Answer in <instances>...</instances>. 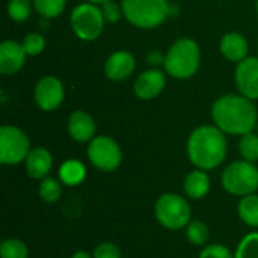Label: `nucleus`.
Wrapping results in <instances>:
<instances>
[{"label": "nucleus", "instance_id": "1", "mask_svg": "<svg viewBox=\"0 0 258 258\" xmlns=\"http://www.w3.org/2000/svg\"><path fill=\"white\" fill-rule=\"evenodd\" d=\"M212 118L215 125L228 135L242 136L258 124L257 109L252 100L236 94L222 95L213 103Z\"/></svg>", "mask_w": 258, "mask_h": 258}, {"label": "nucleus", "instance_id": "2", "mask_svg": "<svg viewBox=\"0 0 258 258\" xmlns=\"http://www.w3.org/2000/svg\"><path fill=\"white\" fill-rule=\"evenodd\" d=\"M189 160L203 171L218 168L227 156V139L216 125H201L187 139Z\"/></svg>", "mask_w": 258, "mask_h": 258}, {"label": "nucleus", "instance_id": "3", "mask_svg": "<svg viewBox=\"0 0 258 258\" xmlns=\"http://www.w3.org/2000/svg\"><path fill=\"white\" fill-rule=\"evenodd\" d=\"M201 51L198 44L190 38H181L172 44L165 57V70L174 79H189L198 68Z\"/></svg>", "mask_w": 258, "mask_h": 258}, {"label": "nucleus", "instance_id": "4", "mask_svg": "<svg viewBox=\"0 0 258 258\" xmlns=\"http://www.w3.org/2000/svg\"><path fill=\"white\" fill-rule=\"evenodd\" d=\"M122 15L139 29H154L169 15L168 0H122Z\"/></svg>", "mask_w": 258, "mask_h": 258}, {"label": "nucleus", "instance_id": "5", "mask_svg": "<svg viewBox=\"0 0 258 258\" xmlns=\"http://www.w3.org/2000/svg\"><path fill=\"white\" fill-rule=\"evenodd\" d=\"M221 184L225 192L234 197H246L255 194L258 189V168L252 162L239 160L228 165L222 175Z\"/></svg>", "mask_w": 258, "mask_h": 258}, {"label": "nucleus", "instance_id": "6", "mask_svg": "<svg viewBox=\"0 0 258 258\" xmlns=\"http://www.w3.org/2000/svg\"><path fill=\"white\" fill-rule=\"evenodd\" d=\"M157 222L168 230H181L192 221V209L186 198L178 194H163L154 206Z\"/></svg>", "mask_w": 258, "mask_h": 258}, {"label": "nucleus", "instance_id": "7", "mask_svg": "<svg viewBox=\"0 0 258 258\" xmlns=\"http://www.w3.org/2000/svg\"><path fill=\"white\" fill-rule=\"evenodd\" d=\"M73 32L82 41L97 39L104 27V17L101 8L94 3H82L76 6L70 17Z\"/></svg>", "mask_w": 258, "mask_h": 258}, {"label": "nucleus", "instance_id": "8", "mask_svg": "<svg viewBox=\"0 0 258 258\" xmlns=\"http://www.w3.org/2000/svg\"><path fill=\"white\" fill-rule=\"evenodd\" d=\"M30 153L27 135L14 125L0 127V162L2 165H18Z\"/></svg>", "mask_w": 258, "mask_h": 258}, {"label": "nucleus", "instance_id": "9", "mask_svg": "<svg viewBox=\"0 0 258 258\" xmlns=\"http://www.w3.org/2000/svg\"><path fill=\"white\" fill-rule=\"evenodd\" d=\"M88 159L97 169L112 172L122 162V151L115 139L109 136H95L88 145Z\"/></svg>", "mask_w": 258, "mask_h": 258}, {"label": "nucleus", "instance_id": "10", "mask_svg": "<svg viewBox=\"0 0 258 258\" xmlns=\"http://www.w3.org/2000/svg\"><path fill=\"white\" fill-rule=\"evenodd\" d=\"M63 85L57 77L53 76H45L42 77L33 91L35 103L36 106L44 110V112H53L56 110L62 101H63Z\"/></svg>", "mask_w": 258, "mask_h": 258}, {"label": "nucleus", "instance_id": "11", "mask_svg": "<svg viewBox=\"0 0 258 258\" xmlns=\"http://www.w3.org/2000/svg\"><path fill=\"white\" fill-rule=\"evenodd\" d=\"M236 85L240 94L258 100V57H246L236 68Z\"/></svg>", "mask_w": 258, "mask_h": 258}, {"label": "nucleus", "instance_id": "12", "mask_svg": "<svg viewBox=\"0 0 258 258\" xmlns=\"http://www.w3.org/2000/svg\"><path fill=\"white\" fill-rule=\"evenodd\" d=\"M135 67H136L135 56L130 51L121 50V51L112 53L107 57L104 63V74L107 79L113 82H121L132 76Z\"/></svg>", "mask_w": 258, "mask_h": 258}, {"label": "nucleus", "instance_id": "13", "mask_svg": "<svg viewBox=\"0 0 258 258\" xmlns=\"http://www.w3.org/2000/svg\"><path fill=\"white\" fill-rule=\"evenodd\" d=\"M166 77L160 70H148L142 73L135 82V94L141 100H153L156 98L165 88Z\"/></svg>", "mask_w": 258, "mask_h": 258}, {"label": "nucleus", "instance_id": "14", "mask_svg": "<svg viewBox=\"0 0 258 258\" xmlns=\"http://www.w3.org/2000/svg\"><path fill=\"white\" fill-rule=\"evenodd\" d=\"M95 121L83 110H76L68 118V135L76 142H91L95 138Z\"/></svg>", "mask_w": 258, "mask_h": 258}, {"label": "nucleus", "instance_id": "15", "mask_svg": "<svg viewBox=\"0 0 258 258\" xmlns=\"http://www.w3.org/2000/svg\"><path fill=\"white\" fill-rule=\"evenodd\" d=\"M26 51L15 41H5L0 45V73L5 76L15 74L24 65Z\"/></svg>", "mask_w": 258, "mask_h": 258}, {"label": "nucleus", "instance_id": "16", "mask_svg": "<svg viewBox=\"0 0 258 258\" xmlns=\"http://www.w3.org/2000/svg\"><path fill=\"white\" fill-rule=\"evenodd\" d=\"M24 162H26V171L29 177L33 180H44L45 177H48L53 166V157L50 151L44 147L32 148Z\"/></svg>", "mask_w": 258, "mask_h": 258}, {"label": "nucleus", "instance_id": "17", "mask_svg": "<svg viewBox=\"0 0 258 258\" xmlns=\"http://www.w3.org/2000/svg\"><path fill=\"white\" fill-rule=\"evenodd\" d=\"M221 53L231 62H242L248 54V42L243 35L237 32H230L221 39Z\"/></svg>", "mask_w": 258, "mask_h": 258}, {"label": "nucleus", "instance_id": "18", "mask_svg": "<svg viewBox=\"0 0 258 258\" xmlns=\"http://www.w3.org/2000/svg\"><path fill=\"white\" fill-rule=\"evenodd\" d=\"M183 189H184V194L190 200L204 198L210 190V178H209L207 172L203 169H195V171L189 172L184 178Z\"/></svg>", "mask_w": 258, "mask_h": 258}, {"label": "nucleus", "instance_id": "19", "mask_svg": "<svg viewBox=\"0 0 258 258\" xmlns=\"http://www.w3.org/2000/svg\"><path fill=\"white\" fill-rule=\"evenodd\" d=\"M59 178L65 186H79L86 178V168L80 160L68 159L59 168Z\"/></svg>", "mask_w": 258, "mask_h": 258}, {"label": "nucleus", "instance_id": "20", "mask_svg": "<svg viewBox=\"0 0 258 258\" xmlns=\"http://www.w3.org/2000/svg\"><path fill=\"white\" fill-rule=\"evenodd\" d=\"M237 215L248 227L258 228V195H246L237 204Z\"/></svg>", "mask_w": 258, "mask_h": 258}, {"label": "nucleus", "instance_id": "21", "mask_svg": "<svg viewBox=\"0 0 258 258\" xmlns=\"http://www.w3.org/2000/svg\"><path fill=\"white\" fill-rule=\"evenodd\" d=\"M239 151L246 162H257L258 160V135L252 132L242 135L239 141Z\"/></svg>", "mask_w": 258, "mask_h": 258}, {"label": "nucleus", "instance_id": "22", "mask_svg": "<svg viewBox=\"0 0 258 258\" xmlns=\"http://www.w3.org/2000/svg\"><path fill=\"white\" fill-rule=\"evenodd\" d=\"M0 257L2 258H27L29 249L24 242L20 239H6L0 245Z\"/></svg>", "mask_w": 258, "mask_h": 258}, {"label": "nucleus", "instance_id": "23", "mask_svg": "<svg viewBox=\"0 0 258 258\" xmlns=\"http://www.w3.org/2000/svg\"><path fill=\"white\" fill-rule=\"evenodd\" d=\"M62 195V186L56 178L51 177H45L41 184H39V197L44 203L53 204L56 201H59Z\"/></svg>", "mask_w": 258, "mask_h": 258}, {"label": "nucleus", "instance_id": "24", "mask_svg": "<svg viewBox=\"0 0 258 258\" xmlns=\"http://www.w3.org/2000/svg\"><path fill=\"white\" fill-rule=\"evenodd\" d=\"M209 228L203 221H190L186 227V237L195 246H203L209 240Z\"/></svg>", "mask_w": 258, "mask_h": 258}, {"label": "nucleus", "instance_id": "25", "mask_svg": "<svg viewBox=\"0 0 258 258\" xmlns=\"http://www.w3.org/2000/svg\"><path fill=\"white\" fill-rule=\"evenodd\" d=\"M67 0H33V6L44 18H54L65 9Z\"/></svg>", "mask_w": 258, "mask_h": 258}, {"label": "nucleus", "instance_id": "26", "mask_svg": "<svg viewBox=\"0 0 258 258\" xmlns=\"http://www.w3.org/2000/svg\"><path fill=\"white\" fill-rule=\"evenodd\" d=\"M234 258H258V233H249L240 240Z\"/></svg>", "mask_w": 258, "mask_h": 258}, {"label": "nucleus", "instance_id": "27", "mask_svg": "<svg viewBox=\"0 0 258 258\" xmlns=\"http://www.w3.org/2000/svg\"><path fill=\"white\" fill-rule=\"evenodd\" d=\"M32 12V5L29 0H9L8 3V15L11 20L21 23L29 18Z\"/></svg>", "mask_w": 258, "mask_h": 258}, {"label": "nucleus", "instance_id": "28", "mask_svg": "<svg viewBox=\"0 0 258 258\" xmlns=\"http://www.w3.org/2000/svg\"><path fill=\"white\" fill-rule=\"evenodd\" d=\"M23 48L26 51V54L29 56H36L39 53H42V50L45 48V38L39 33H27L24 36L23 41Z\"/></svg>", "mask_w": 258, "mask_h": 258}, {"label": "nucleus", "instance_id": "29", "mask_svg": "<svg viewBox=\"0 0 258 258\" xmlns=\"http://www.w3.org/2000/svg\"><path fill=\"white\" fill-rule=\"evenodd\" d=\"M200 258H234V254L225 245H210L206 246L201 252Z\"/></svg>", "mask_w": 258, "mask_h": 258}, {"label": "nucleus", "instance_id": "30", "mask_svg": "<svg viewBox=\"0 0 258 258\" xmlns=\"http://www.w3.org/2000/svg\"><path fill=\"white\" fill-rule=\"evenodd\" d=\"M94 258H121V252L118 249V246L115 243L110 242H103L100 245L95 246L94 249Z\"/></svg>", "mask_w": 258, "mask_h": 258}, {"label": "nucleus", "instance_id": "31", "mask_svg": "<svg viewBox=\"0 0 258 258\" xmlns=\"http://www.w3.org/2000/svg\"><path fill=\"white\" fill-rule=\"evenodd\" d=\"M101 11H103L104 20L109 21V23H116L121 18V14H122V8H119V5L112 2V0L101 5Z\"/></svg>", "mask_w": 258, "mask_h": 258}, {"label": "nucleus", "instance_id": "32", "mask_svg": "<svg viewBox=\"0 0 258 258\" xmlns=\"http://www.w3.org/2000/svg\"><path fill=\"white\" fill-rule=\"evenodd\" d=\"M165 57H166V56H162V53H160V51H157V50H154V51H151V53L148 54V60H150V63H151V65L165 63Z\"/></svg>", "mask_w": 258, "mask_h": 258}, {"label": "nucleus", "instance_id": "33", "mask_svg": "<svg viewBox=\"0 0 258 258\" xmlns=\"http://www.w3.org/2000/svg\"><path fill=\"white\" fill-rule=\"evenodd\" d=\"M71 258H94V257H91L88 252H85V251H77V252H74L73 254V257Z\"/></svg>", "mask_w": 258, "mask_h": 258}, {"label": "nucleus", "instance_id": "34", "mask_svg": "<svg viewBox=\"0 0 258 258\" xmlns=\"http://www.w3.org/2000/svg\"><path fill=\"white\" fill-rule=\"evenodd\" d=\"M89 3H94V5H104L106 2H109V0H88Z\"/></svg>", "mask_w": 258, "mask_h": 258}, {"label": "nucleus", "instance_id": "35", "mask_svg": "<svg viewBox=\"0 0 258 258\" xmlns=\"http://www.w3.org/2000/svg\"><path fill=\"white\" fill-rule=\"evenodd\" d=\"M257 11H258V0H257Z\"/></svg>", "mask_w": 258, "mask_h": 258}, {"label": "nucleus", "instance_id": "36", "mask_svg": "<svg viewBox=\"0 0 258 258\" xmlns=\"http://www.w3.org/2000/svg\"><path fill=\"white\" fill-rule=\"evenodd\" d=\"M257 127H258V124H257Z\"/></svg>", "mask_w": 258, "mask_h": 258}]
</instances>
